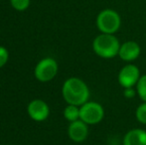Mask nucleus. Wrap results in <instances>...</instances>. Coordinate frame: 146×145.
Instances as JSON below:
<instances>
[{
  "label": "nucleus",
  "instance_id": "nucleus-5",
  "mask_svg": "<svg viewBox=\"0 0 146 145\" xmlns=\"http://www.w3.org/2000/svg\"><path fill=\"white\" fill-rule=\"evenodd\" d=\"M58 63L53 58H44L37 64L34 75L38 81L47 83L54 79L58 73Z\"/></svg>",
  "mask_w": 146,
  "mask_h": 145
},
{
  "label": "nucleus",
  "instance_id": "nucleus-10",
  "mask_svg": "<svg viewBox=\"0 0 146 145\" xmlns=\"http://www.w3.org/2000/svg\"><path fill=\"white\" fill-rule=\"evenodd\" d=\"M123 145H146V131L140 128L129 130L123 137Z\"/></svg>",
  "mask_w": 146,
  "mask_h": 145
},
{
  "label": "nucleus",
  "instance_id": "nucleus-7",
  "mask_svg": "<svg viewBox=\"0 0 146 145\" xmlns=\"http://www.w3.org/2000/svg\"><path fill=\"white\" fill-rule=\"evenodd\" d=\"M27 112L33 120L37 122L44 121L50 114V109L47 103L42 99H34L28 105Z\"/></svg>",
  "mask_w": 146,
  "mask_h": 145
},
{
  "label": "nucleus",
  "instance_id": "nucleus-14",
  "mask_svg": "<svg viewBox=\"0 0 146 145\" xmlns=\"http://www.w3.org/2000/svg\"><path fill=\"white\" fill-rule=\"evenodd\" d=\"M135 115L136 118L140 123L146 124V103L144 101L143 103H141L136 109L135 112Z\"/></svg>",
  "mask_w": 146,
  "mask_h": 145
},
{
  "label": "nucleus",
  "instance_id": "nucleus-8",
  "mask_svg": "<svg viewBox=\"0 0 146 145\" xmlns=\"http://www.w3.org/2000/svg\"><path fill=\"white\" fill-rule=\"evenodd\" d=\"M69 137L75 142H83L88 135V124L82 119H78L70 123L68 128Z\"/></svg>",
  "mask_w": 146,
  "mask_h": 145
},
{
  "label": "nucleus",
  "instance_id": "nucleus-6",
  "mask_svg": "<svg viewBox=\"0 0 146 145\" xmlns=\"http://www.w3.org/2000/svg\"><path fill=\"white\" fill-rule=\"evenodd\" d=\"M140 79L139 69L134 65H126L120 70L118 73V83L124 89L132 87Z\"/></svg>",
  "mask_w": 146,
  "mask_h": 145
},
{
  "label": "nucleus",
  "instance_id": "nucleus-1",
  "mask_svg": "<svg viewBox=\"0 0 146 145\" xmlns=\"http://www.w3.org/2000/svg\"><path fill=\"white\" fill-rule=\"evenodd\" d=\"M63 97L68 105L81 107L88 101L90 89L87 83L79 77H70L64 83L62 87Z\"/></svg>",
  "mask_w": 146,
  "mask_h": 145
},
{
  "label": "nucleus",
  "instance_id": "nucleus-2",
  "mask_svg": "<svg viewBox=\"0 0 146 145\" xmlns=\"http://www.w3.org/2000/svg\"><path fill=\"white\" fill-rule=\"evenodd\" d=\"M94 52L104 59H111L118 55L120 44L113 34H104L96 36L92 42Z\"/></svg>",
  "mask_w": 146,
  "mask_h": 145
},
{
  "label": "nucleus",
  "instance_id": "nucleus-15",
  "mask_svg": "<svg viewBox=\"0 0 146 145\" xmlns=\"http://www.w3.org/2000/svg\"><path fill=\"white\" fill-rule=\"evenodd\" d=\"M9 59V53H8L7 49L4 47L0 46V69L6 65Z\"/></svg>",
  "mask_w": 146,
  "mask_h": 145
},
{
  "label": "nucleus",
  "instance_id": "nucleus-12",
  "mask_svg": "<svg viewBox=\"0 0 146 145\" xmlns=\"http://www.w3.org/2000/svg\"><path fill=\"white\" fill-rule=\"evenodd\" d=\"M136 85H137V93H138L139 97L146 103V75H141Z\"/></svg>",
  "mask_w": 146,
  "mask_h": 145
},
{
  "label": "nucleus",
  "instance_id": "nucleus-3",
  "mask_svg": "<svg viewBox=\"0 0 146 145\" xmlns=\"http://www.w3.org/2000/svg\"><path fill=\"white\" fill-rule=\"evenodd\" d=\"M121 26V18L115 10L106 8L98 13L96 17V27L102 33L114 34Z\"/></svg>",
  "mask_w": 146,
  "mask_h": 145
},
{
  "label": "nucleus",
  "instance_id": "nucleus-16",
  "mask_svg": "<svg viewBox=\"0 0 146 145\" xmlns=\"http://www.w3.org/2000/svg\"><path fill=\"white\" fill-rule=\"evenodd\" d=\"M136 95V91L132 89V87H127V89H124V91H123V95H124L126 99H133Z\"/></svg>",
  "mask_w": 146,
  "mask_h": 145
},
{
  "label": "nucleus",
  "instance_id": "nucleus-4",
  "mask_svg": "<svg viewBox=\"0 0 146 145\" xmlns=\"http://www.w3.org/2000/svg\"><path fill=\"white\" fill-rule=\"evenodd\" d=\"M104 116V107L96 101H87L80 107V119L86 122L88 125L100 123Z\"/></svg>",
  "mask_w": 146,
  "mask_h": 145
},
{
  "label": "nucleus",
  "instance_id": "nucleus-11",
  "mask_svg": "<svg viewBox=\"0 0 146 145\" xmlns=\"http://www.w3.org/2000/svg\"><path fill=\"white\" fill-rule=\"evenodd\" d=\"M64 116L70 122L80 119V107L74 105H69L64 109Z\"/></svg>",
  "mask_w": 146,
  "mask_h": 145
},
{
  "label": "nucleus",
  "instance_id": "nucleus-9",
  "mask_svg": "<svg viewBox=\"0 0 146 145\" xmlns=\"http://www.w3.org/2000/svg\"><path fill=\"white\" fill-rule=\"evenodd\" d=\"M140 46L134 41H127L120 45L118 56L125 62H132L140 55Z\"/></svg>",
  "mask_w": 146,
  "mask_h": 145
},
{
  "label": "nucleus",
  "instance_id": "nucleus-13",
  "mask_svg": "<svg viewBox=\"0 0 146 145\" xmlns=\"http://www.w3.org/2000/svg\"><path fill=\"white\" fill-rule=\"evenodd\" d=\"M10 3L17 11H24L30 6V0H10Z\"/></svg>",
  "mask_w": 146,
  "mask_h": 145
}]
</instances>
